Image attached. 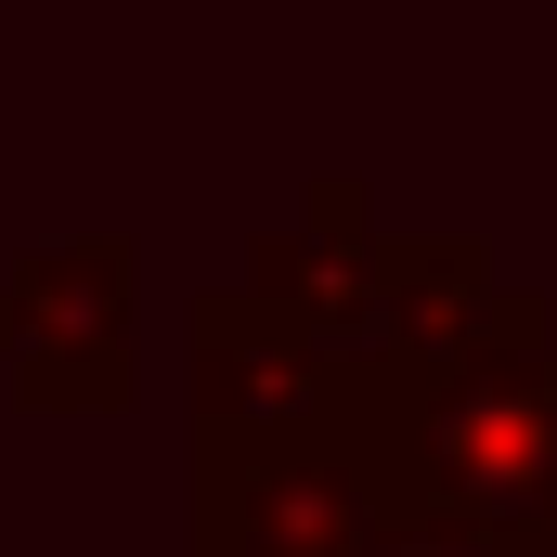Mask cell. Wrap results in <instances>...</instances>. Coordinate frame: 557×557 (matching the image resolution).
<instances>
[{
    "label": "cell",
    "mask_w": 557,
    "mask_h": 557,
    "mask_svg": "<svg viewBox=\"0 0 557 557\" xmlns=\"http://www.w3.org/2000/svg\"><path fill=\"white\" fill-rule=\"evenodd\" d=\"M363 441L403 532L467 557L557 545V324L363 389Z\"/></svg>",
    "instance_id": "obj_1"
},
{
    "label": "cell",
    "mask_w": 557,
    "mask_h": 557,
    "mask_svg": "<svg viewBox=\"0 0 557 557\" xmlns=\"http://www.w3.org/2000/svg\"><path fill=\"white\" fill-rule=\"evenodd\" d=\"M182 557H376L389 519V480H376V441L363 403L273 441H234V454H195V493H182Z\"/></svg>",
    "instance_id": "obj_2"
},
{
    "label": "cell",
    "mask_w": 557,
    "mask_h": 557,
    "mask_svg": "<svg viewBox=\"0 0 557 557\" xmlns=\"http://www.w3.org/2000/svg\"><path fill=\"white\" fill-rule=\"evenodd\" d=\"M131 234H52L0 273V376L26 416H117L143 376Z\"/></svg>",
    "instance_id": "obj_3"
},
{
    "label": "cell",
    "mask_w": 557,
    "mask_h": 557,
    "mask_svg": "<svg viewBox=\"0 0 557 557\" xmlns=\"http://www.w3.org/2000/svg\"><path fill=\"white\" fill-rule=\"evenodd\" d=\"M182 441L195 454H234V441H273V428H311L337 416V403H363L298 324H273L260 298H234V285H208L195 298V324H182Z\"/></svg>",
    "instance_id": "obj_4"
},
{
    "label": "cell",
    "mask_w": 557,
    "mask_h": 557,
    "mask_svg": "<svg viewBox=\"0 0 557 557\" xmlns=\"http://www.w3.org/2000/svg\"><path fill=\"white\" fill-rule=\"evenodd\" d=\"M376 247H389V221H376V195L363 182H311L298 208H285L273 234L247 247V273L234 298H260L273 324H298L324 363H350V324H363V285H376Z\"/></svg>",
    "instance_id": "obj_5"
},
{
    "label": "cell",
    "mask_w": 557,
    "mask_h": 557,
    "mask_svg": "<svg viewBox=\"0 0 557 557\" xmlns=\"http://www.w3.org/2000/svg\"><path fill=\"white\" fill-rule=\"evenodd\" d=\"M519 557H557V545H519Z\"/></svg>",
    "instance_id": "obj_6"
}]
</instances>
